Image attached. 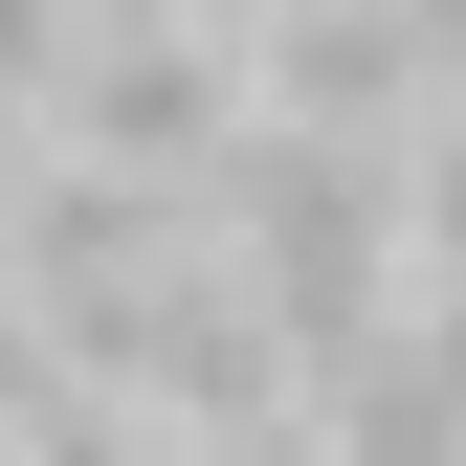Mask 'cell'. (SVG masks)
<instances>
[{"label":"cell","instance_id":"3957f363","mask_svg":"<svg viewBox=\"0 0 466 466\" xmlns=\"http://www.w3.org/2000/svg\"><path fill=\"white\" fill-rule=\"evenodd\" d=\"M23 466H222V444H200V422H156V400H67Z\"/></svg>","mask_w":466,"mask_h":466},{"label":"cell","instance_id":"277c9868","mask_svg":"<svg viewBox=\"0 0 466 466\" xmlns=\"http://www.w3.org/2000/svg\"><path fill=\"white\" fill-rule=\"evenodd\" d=\"M156 23H200V45H267V23H289V0H156Z\"/></svg>","mask_w":466,"mask_h":466},{"label":"cell","instance_id":"7a4b0ae2","mask_svg":"<svg viewBox=\"0 0 466 466\" xmlns=\"http://www.w3.org/2000/svg\"><path fill=\"white\" fill-rule=\"evenodd\" d=\"M67 311H45V289H23V245H0V444H45V422H67Z\"/></svg>","mask_w":466,"mask_h":466},{"label":"cell","instance_id":"6da1fadb","mask_svg":"<svg viewBox=\"0 0 466 466\" xmlns=\"http://www.w3.org/2000/svg\"><path fill=\"white\" fill-rule=\"evenodd\" d=\"M245 111H267L245 45H200V23H156V0H111L89 67H67V156H111V178H222V156H245Z\"/></svg>","mask_w":466,"mask_h":466}]
</instances>
